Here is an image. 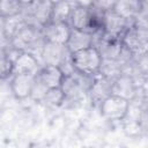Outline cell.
Listing matches in <instances>:
<instances>
[{"label": "cell", "instance_id": "obj_1", "mask_svg": "<svg viewBox=\"0 0 148 148\" xmlns=\"http://www.w3.org/2000/svg\"><path fill=\"white\" fill-rule=\"evenodd\" d=\"M102 61V54L95 46H90L72 53V62L75 72L82 75L95 76L96 74H98Z\"/></svg>", "mask_w": 148, "mask_h": 148}, {"label": "cell", "instance_id": "obj_2", "mask_svg": "<svg viewBox=\"0 0 148 148\" xmlns=\"http://www.w3.org/2000/svg\"><path fill=\"white\" fill-rule=\"evenodd\" d=\"M53 3L49 0H34L30 5L23 6L22 17L28 25L42 29L51 20Z\"/></svg>", "mask_w": 148, "mask_h": 148}, {"label": "cell", "instance_id": "obj_3", "mask_svg": "<svg viewBox=\"0 0 148 148\" xmlns=\"http://www.w3.org/2000/svg\"><path fill=\"white\" fill-rule=\"evenodd\" d=\"M134 25L133 21H128L113 9L104 12L103 15V32L106 40H121L128 28Z\"/></svg>", "mask_w": 148, "mask_h": 148}, {"label": "cell", "instance_id": "obj_4", "mask_svg": "<svg viewBox=\"0 0 148 148\" xmlns=\"http://www.w3.org/2000/svg\"><path fill=\"white\" fill-rule=\"evenodd\" d=\"M131 101L111 94L99 103V111L103 118L110 121H120L123 120L130 110Z\"/></svg>", "mask_w": 148, "mask_h": 148}, {"label": "cell", "instance_id": "obj_5", "mask_svg": "<svg viewBox=\"0 0 148 148\" xmlns=\"http://www.w3.org/2000/svg\"><path fill=\"white\" fill-rule=\"evenodd\" d=\"M121 43L134 57L143 56L148 52V31L132 25L124 34Z\"/></svg>", "mask_w": 148, "mask_h": 148}, {"label": "cell", "instance_id": "obj_6", "mask_svg": "<svg viewBox=\"0 0 148 148\" xmlns=\"http://www.w3.org/2000/svg\"><path fill=\"white\" fill-rule=\"evenodd\" d=\"M71 57L72 53L65 44H57L46 40L40 52V59L44 65H54L60 67L64 62L71 59Z\"/></svg>", "mask_w": 148, "mask_h": 148}, {"label": "cell", "instance_id": "obj_7", "mask_svg": "<svg viewBox=\"0 0 148 148\" xmlns=\"http://www.w3.org/2000/svg\"><path fill=\"white\" fill-rule=\"evenodd\" d=\"M72 27L67 22H54L50 21L42 28V35L46 42L65 44L71 35Z\"/></svg>", "mask_w": 148, "mask_h": 148}, {"label": "cell", "instance_id": "obj_8", "mask_svg": "<svg viewBox=\"0 0 148 148\" xmlns=\"http://www.w3.org/2000/svg\"><path fill=\"white\" fill-rule=\"evenodd\" d=\"M35 79H36L35 74H27V73L13 74L10 79V89L13 95L17 99H24L30 97Z\"/></svg>", "mask_w": 148, "mask_h": 148}, {"label": "cell", "instance_id": "obj_9", "mask_svg": "<svg viewBox=\"0 0 148 148\" xmlns=\"http://www.w3.org/2000/svg\"><path fill=\"white\" fill-rule=\"evenodd\" d=\"M114 80H111L102 74H96L94 76L92 83L88 90V94L95 103H101L104 98L112 94V83Z\"/></svg>", "mask_w": 148, "mask_h": 148}, {"label": "cell", "instance_id": "obj_10", "mask_svg": "<svg viewBox=\"0 0 148 148\" xmlns=\"http://www.w3.org/2000/svg\"><path fill=\"white\" fill-rule=\"evenodd\" d=\"M43 65L39 64L38 58L30 52H21L14 60V74L27 73V74H37Z\"/></svg>", "mask_w": 148, "mask_h": 148}, {"label": "cell", "instance_id": "obj_11", "mask_svg": "<svg viewBox=\"0 0 148 148\" xmlns=\"http://www.w3.org/2000/svg\"><path fill=\"white\" fill-rule=\"evenodd\" d=\"M36 76L49 88H58L61 87L65 74L59 66L54 65H43Z\"/></svg>", "mask_w": 148, "mask_h": 148}, {"label": "cell", "instance_id": "obj_12", "mask_svg": "<svg viewBox=\"0 0 148 148\" xmlns=\"http://www.w3.org/2000/svg\"><path fill=\"white\" fill-rule=\"evenodd\" d=\"M112 94L132 101L136 96V84L132 76L121 73L112 83Z\"/></svg>", "mask_w": 148, "mask_h": 148}, {"label": "cell", "instance_id": "obj_13", "mask_svg": "<svg viewBox=\"0 0 148 148\" xmlns=\"http://www.w3.org/2000/svg\"><path fill=\"white\" fill-rule=\"evenodd\" d=\"M66 46L71 53H75L83 49L90 47L92 46V34L90 31L72 28Z\"/></svg>", "mask_w": 148, "mask_h": 148}, {"label": "cell", "instance_id": "obj_14", "mask_svg": "<svg viewBox=\"0 0 148 148\" xmlns=\"http://www.w3.org/2000/svg\"><path fill=\"white\" fill-rule=\"evenodd\" d=\"M69 25L74 29L86 30V31L91 32V27H92L91 8L75 6L72 10V14H71Z\"/></svg>", "mask_w": 148, "mask_h": 148}, {"label": "cell", "instance_id": "obj_15", "mask_svg": "<svg viewBox=\"0 0 148 148\" xmlns=\"http://www.w3.org/2000/svg\"><path fill=\"white\" fill-rule=\"evenodd\" d=\"M142 1L141 0H116L113 10L125 17L128 21H133L141 9Z\"/></svg>", "mask_w": 148, "mask_h": 148}, {"label": "cell", "instance_id": "obj_16", "mask_svg": "<svg viewBox=\"0 0 148 148\" xmlns=\"http://www.w3.org/2000/svg\"><path fill=\"white\" fill-rule=\"evenodd\" d=\"M2 18V34L3 37L10 40L24 25H27L22 15H16L12 17H1Z\"/></svg>", "mask_w": 148, "mask_h": 148}, {"label": "cell", "instance_id": "obj_17", "mask_svg": "<svg viewBox=\"0 0 148 148\" xmlns=\"http://www.w3.org/2000/svg\"><path fill=\"white\" fill-rule=\"evenodd\" d=\"M74 7L75 6L71 0H61L57 3H54L50 21L69 23L71 14H72V10H73Z\"/></svg>", "mask_w": 148, "mask_h": 148}, {"label": "cell", "instance_id": "obj_18", "mask_svg": "<svg viewBox=\"0 0 148 148\" xmlns=\"http://www.w3.org/2000/svg\"><path fill=\"white\" fill-rule=\"evenodd\" d=\"M46 106L50 108H57L60 106L61 104H64L66 102V95L62 90L61 87L58 88H51L47 90L46 95L44 96L43 101H42Z\"/></svg>", "mask_w": 148, "mask_h": 148}, {"label": "cell", "instance_id": "obj_19", "mask_svg": "<svg viewBox=\"0 0 148 148\" xmlns=\"http://www.w3.org/2000/svg\"><path fill=\"white\" fill-rule=\"evenodd\" d=\"M23 5L20 0H0L1 17H12L22 13Z\"/></svg>", "mask_w": 148, "mask_h": 148}, {"label": "cell", "instance_id": "obj_20", "mask_svg": "<svg viewBox=\"0 0 148 148\" xmlns=\"http://www.w3.org/2000/svg\"><path fill=\"white\" fill-rule=\"evenodd\" d=\"M47 90H49V88L36 76L35 82H34V87H32V90H31L30 98L36 101V102H42L44 96L46 95Z\"/></svg>", "mask_w": 148, "mask_h": 148}, {"label": "cell", "instance_id": "obj_21", "mask_svg": "<svg viewBox=\"0 0 148 148\" xmlns=\"http://www.w3.org/2000/svg\"><path fill=\"white\" fill-rule=\"evenodd\" d=\"M134 27L148 31V3L142 2L141 9L134 18Z\"/></svg>", "mask_w": 148, "mask_h": 148}, {"label": "cell", "instance_id": "obj_22", "mask_svg": "<svg viewBox=\"0 0 148 148\" xmlns=\"http://www.w3.org/2000/svg\"><path fill=\"white\" fill-rule=\"evenodd\" d=\"M14 74V61L2 52L1 56V77L6 79Z\"/></svg>", "mask_w": 148, "mask_h": 148}, {"label": "cell", "instance_id": "obj_23", "mask_svg": "<svg viewBox=\"0 0 148 148\" xmlns=\"http://www.w3.org/2000/svg\"><path fill=\"white\" fill-rule=\"evenodd\" d=\"M114 2H116V0H96L94 7L98 8L102 12H106V10L113 9Z\"/></svg>", "mask_w": 148, "mask_h": 148}, {"label": "cell", "instance_id": "obj_24", "mask_svg": "<svg viewBox=\"0 0 148 148\" xmlns=\"http://www.w3.org/2000/svg\"><path fill=\"white\" fill-rule=\"evenodd\" d=\"M74 6H81V7H87V8H91L94 7L96 0H71Z\"/></svg>", "mask_w": 148, "mask_h": 148}, {"label": "cell", "instance_id": "obj_25", "mask_svg": "<svg viewBox=\"0 0 148 148\" xmlns=\"http://www.w3.org/2000/svg\"><path fill=\"white\" fill-rule=\"evenodd\" d=\"M142 90H143L145 95L148 97V76L145 79V81H143V83H142Z\"/></svg>", "mask_w": 148, "mask_h": 148}, {"label": "cell", "instance_id": "obj_26", "mask_svg": "<svg viewBox=\"0 0 148 148\" xmlns=\"http://www.w3.org/2000/svg\"><path fill=\"white\" fill-rule=\"evenodd\" d=\"M20 1L22 2V5H23V6H27V5H30L34 0H20Z\"/></svg>", "mask_w": 148, "mask_h": 148}, {"label": "cell", "instance_id": "obj_27", "mask_svg": "<svg viewBox=\"0 0 148 148\" xmlns=\"http://www.w3.org/2000/svg\"><path fill=\"white\" fill-rule=\"evenodd\" d=\"M49 1H51V2L54 5V3H57V2H59V1H61V0H49Z\"/></svg>", "mask_w": 148, "mask_h": 148}, {"label": "cell", "instance_id": "obj_28", "mask_svg": "<svg viewBox=\"0 0 148 148\" xmlns=\"http://www.w3.org/2000/svg\"><path fill=\"white\" fill-rule=\"evenodd\" d=\"M142 2H145V3H148V0H141Z\"/></svg>", "mask_w": 148, "mask_h": 148}]
</instances>
